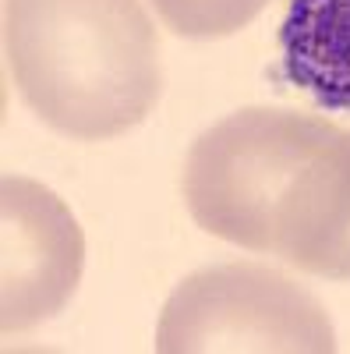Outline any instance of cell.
Instances as JSON below:
<instances>
[{
	"label": "cell",
	"instance_id": "6da1fadb",
	"mask_svg": "<svg viewBox=\"0 0 350 354\" xmlns=\"http://www.w3.org/2000/svg\"><path fill=\"white\" fill-rule=\"evenodd\" d=\"M4 46L28 110L68 138H117L159 100V36L142 0H4Z\"/></svg>",
	"mask_w": 350,
	"mask_h": 354
},
{
	"label": "cell",
	"instance_id": "7a4b0ae2",
	"mask_svg": "<svg viewBox=\"0 0 350 354\" xmlns=\"http://www.w3.org/2000/svg\"><path fill=\"white\" fill-rule=\"evenodd\" d=\"M340 131L315 113L244 106L206 128L184 156L181 195L191 220L220 241L269 255L273 220L304 163Z\"/></svg>",
	"mask_w": 350,
	"mask_h": 354
},
{
	"label": "cell",
	"instance_id": "3957f363",
	"mask_svg": "<svg viewBox=\"0 0 350 354\" xmlns=\"http://www.w3.org/2000/svg\"><path fill=\"white\" fill-rule=\"evenodd\" d=\"M159 354H333V319L308 287L262 262H220L188 273L163 301Z\"/></svg>",
	"mask_w": 350,
	"mask_h": 354
},
{
	"label": "cell",
	"instance_id": "277c9868",
	"mask_svg": "<svg viewBox=\"0 0 350 354\" xmlns=\"http://www.w3.org/2000/svg\"><path fill=\"white\" fill-rule=\"evenodd\" d=\"M0 330L11 337L71 301L85 270V234L61 195L21 174L0 185Z\"/></svg>",
	"mask_w": 350,
	"mask_h": 354
},
{
	"label": "cell",
	"instance_id": "5b68a950",
	"mask_svg": "<svg viewBox=\"0 0 350 354\" xmlns=\"http://www.w3.org/2000/svg\"><path fill=\"white\" fill-rule=\"evenodd\" d=\"M269 255L311 277L350 280V131L340 128L294 177Z\"/></svg>",
	"mask_w": 350,
	"mask_h": 354
},
{
	"label": "cell",
	"instance_id": "8992f818",
	"mask_svg": "<svg viewBox=\"0 0 350 354\" xmlns=\"http://www.w3.org/2000/svg\"><path fill=\"white\" fill-rule=\"evenodd\" d=\"M280 71L326 110H350V0H286Z\"/></svg>",
	"mask_w": 350,
	"mask_h": 354
},
{
	"label": "cell",
	"instance_id": "52a82bcc",
	"mask_svg": "<svg viewBox=\"0 0 350 354\" xmlns=\"http://www.w3.org/2000/svg\"><path fill=\"white\" fill-rule=\"evenodd\" d=\"M269 0H153L170 32L184 39H223L251 25Z\"/></svg>",
	"mask_w": 350,
	"mask_h": 354
}]
</instances>
